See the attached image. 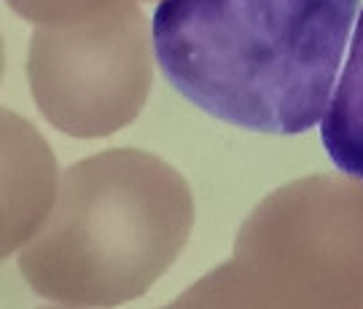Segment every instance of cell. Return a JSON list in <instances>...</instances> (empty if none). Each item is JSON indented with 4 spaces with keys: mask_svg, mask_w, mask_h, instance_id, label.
Segmentation results:
<instances>
[{
    "mask_svg": "<svg viewBox=\"0 0 363 309\" xmlns=\"http://www.w3.org/2000/svg\"><path fill=\"white\" fill-rule=\"evenodd\" d=\"M361 0H159L156 64L223 124L301 135L323 121Z\"/></svg>",
    "mask_w": 363,
    "mask_h": 309,
    "instance_id": "6da1fadb",
    "label": "cell"
},
{
    "mask_svg": "<svg viewBox=\"0 0 363 309\" xmlns=\"http://www.w3.org/2000/svg\"><path fill=\"white\" fill-rule=\"evenodd\" d=\"M320 140L339 172L363 181V9L334 97L320 121Z\"/></svg>",
    "mask_w": 363,
    "mask_h": 309,
    "instance_id": "7a4b0ae2",
    "label": "cell"
}]
</instances>
